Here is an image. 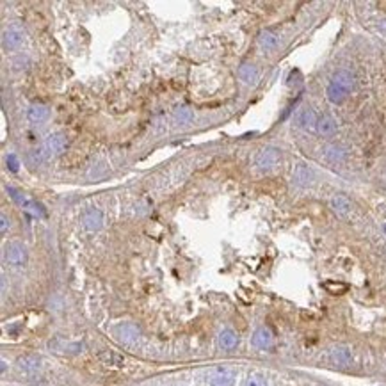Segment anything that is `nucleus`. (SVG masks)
<instances>
[{
    "mask_svg": "<svg viewBox=\"0 0 386 386\" xmlns=\"http://www.w3.org/2000/svg\"><path fill=\"white\" fill-rule=\"evenodd\" d=\"M49 117V107L45 104H32L27 109V119L32 125H39Z\"/></svg>",
    "mask_w": 386,
    "mask_h": 386,
    "instance_id": "nucleus-7",
    "label": "nucleus"
},
{
    "mask_svg": "<svg viewBox=\"0 0 386 386\" xmlns=\"http://www.w3.org/2000/svg\"><path fill=\"white\" fill-rule=\"evenodd\" d=\"M18 165H20V162H18L16 155H14V153H11V155L7 157V167H9L13 173H16L18 171Z\"/></svg>",
    "mask_w": 386,
    "mask_h": 386,
    "instance_id": "nucleus-27",
    "label": "nucleus"
},
{
    "mask_svg": "<svg viewBox=\"0 0 386 386\" xmlns=\"http://www.w3.org/2000/svg\"><path fill=\"white\" fill-rule=\"evenodd\" d=\"M347 94H349V91L347 89H344L342 86H338V84H334V82H329V86H328V89H326V96H328V100L331 102V104H342V102L347 98Z\"/></svg>",
    "mask_w": 386,
    "mask_h": 386,
    "instance_id": "nucleus-14",
    "label": "nucleus"
},
{
    "mask_svg": "<svg viewBox=\"0 0 386 386\" xmlns=\"http://www.w3.org/2000/svg\"><path fill=\"white\" fill-rule=\"evenodd\" d=\"M279 159H281V153H279V150L276 148H263L262 152H258V155H256L255 159V164L258 169H262V171H269V169H273L278 165Z\"/></svg>",
    "mask_w": 386,
    "mask_h": 386,
    "instance_id": "nucleus-2",
    "label": "nucleus"
},
{
    "mask_svg": "<svg viewBox=\"0 0 386 386\" xmlns=\"http://www.w3.org/2000/svg\"><path fill=\"white\" fill-rule=\"evenodd\" d=\"M16 365L21 372L29 374V376H34L41 369V361H39L38 356H21V358H18Z\"/></svg>",
    "mask_w": 386,
    "mask_h": 386,
    "instance_id": "nucleus-6",
    "label": "nucleus"
},
{
    "mask_svg": "<svg viewBox=\"0 0 386 386\" xmlns=\"http://www.w3.org/2000/svg\"><path fill=\"white\" fill-rule=\"evenodd\" d=\"M253 345L258 349H269L273 345V333L267 328H260L253 334Z\"/></svg>",
    "mask_w": 386,
    "mask_h": 386,
    "instance_id": "nucleus-13",
    "label": "nucleus"
},
{
    "mask_svg": "<svg viewBox=\"0 0 386 386\" xmlns=\"http://www.w3.org/2000/svg\"><path fill=\"white\" fill-rule=\"evenodd\" d=\"M98 359H100L104 365L112 367V369H121V367L125 365V358L114 351H100L98 352Z\"/></svg>",
    "mask_w": 386,
    "mask_h": 386,
    "instance_id": "nucleus-12",
    "label": "nucleus"
},
{
    "mask_svg": "<svg viewBox=\"0 0 386 386\" xmlns=\"http://www.w3.org/2000/svg\"><path fill=\"white\" fill-rule=\"evenodd\" d=\"M331 82L338 84V86H342L344 89L351 91L352 86H354V77L351 75L349 71H345V69H340V71H336L333 75V79H331Z\"/></svg>",
    "mask_w": 386,
    "mask_h": 386,
    "instance_id": "nucleus-19",
    "label": "nucleus"
},
{
    "mask_svg": "<svg viewBox=\"0 0 386 386\" xmlns=\"http://www.w3.org/2000/svg\"><path fill=\"white\" fill-rule=\"evenodd\" d=\"M117 333H119L121 340H125V342H134V340H137V338H139V329L135 328V326H132V324L121 326V328L117 329Z\"/></svg>",
    "mask_w": 386,
    "mask_h": 386,
    "instance_id": "nucleus-23",
    "label": "nucleus"
},
{
    "mask_svg": "<svg viewBox=\"0 0 386 386\" xmlns=\"http://www.w3.org/2000/svg\"><path fill=\"white\" fill-rule=\"evenodd\" d=\"M68 148V139H66L64 134H52L46 139V150H49L50 155H62Z\"/></svg>",
    "mask_w": 386,
    "mask_h": 386,
    "instance_id": "nucleus-4",
    "label": "nucleus"
},
{
    "mask_svg": "<svg viewBox=\"0 0 386 386\" xmlns=\"http://www.w3.org/2000/svg\"><path fill=\"white\" fill-rule=\"evenodd\" d=\"M4 258H6V262L9 263V266L21 267L27 262V249H25V246L20 244V242H11V244L6 246Z\"/></svg>",
    "mask_w": 386,
    "mask_h": 386,
    "instance_id": "nucleus-1",
    "label": "nucleus"
},
{
    "mask_svg": "<svg viewBox=\"0 0 386 386\" xmlns=\"http://www.w3.org/2000/svg\"><path fill=\"white\" fill-rule=\"evenodd\" d=\"M0 223H2V224H0V231H2V233H6V231H7V226L11 224V221L7 219L6 214H2V215H0Z\"/></svg>",
    "mask_w": 386,
    "mask_h": 386,
    "instance_id": "nucleus-28",
    "label": "nucleus"
},
{
    "mask_svg": "<svg viewBox=\"0 0 386 386\" xmlns=\"http://www.w3.org/2000/svg\"><path fill=\"white\" fill-rule=\"evenodd\" d=\"M317 132L321 135H324V137L333 135L334 132H336V121L331 116H321L317 121Z\"/></svg>",
    "mask_w": 386,
    "mask_h": 386,
    "instance_id": "nucleus-17",
    "label": "nucleus"
},
{
    "mask_svg": "<svg viewBox=\"0 0 386 386\" xmlns=\"http://www.w3.org/2000/svg\"><path fill=\"white\" fill-rule=\"evenodd\" d=\"M313 171H311L308 165H304V164H297L296 165V169H294V173H292V180H294V183L296 185H299V187H306V185H310L311 182H313Z\"/></svg>",
    "mask_w": 386,
    "mask_h": 386,
    "instance_id": "nucleus-5",
    "label": "nucleus"
},
{
    "mask_svg": "<svg viewBox=\"0 0 386 386\" xmlns=\"http://www.w3.org/2000/svg\"><path fill=\"white\" fill-rule=\"evenodd\" d=\"M192 112H190L189 109L187 107H182V109H176V112H175V121L178 125H187V123H190L192 121Z\"/></svg>",
    "mask_w": 386,
    "mask_h": 386,
    "instance_id": "nucleus-24",
    "label": "nucleus"
},
{
    "mask_svg": "<svg viewBox=\"0 0 386 386\" xmlns=\"http://www.w3.org/2000/svg\"><path fill=\"white\" fill-rule=\"evenodd\" d=\"M384 230H386V226H384Z\"/></svg>",
    "mask_w": 386,
    "mask_h": 386,
    "instance_id": "nucleus-29",
    "label": "nucleus"
},
{
    "mask_svg": "<svg viewBox=\"0 0 386 386\" xmlns=\"http://www.w3.org/2000/svg\"><path fill=\"white\" fill-rule=\"evenodd\" d=\"M331 359H333V363H336V365H340V367L351 365V361H352L351 349L345 347V345H338V347H334L333 351H331Z\"/></svg>",
    "mask_w": 386,
    "mask_h": 386,
    "instance_id": "nucleus-11",
    "label": "nucleus"
},
{
    "mask_svg": "<svg viewBox=\"0 0 386 386\" xmlns=\"http://www.w3.org/2000/svg\"><path fill=\"white\" fill-rule=\"evenodd\" d=\"M238 77H240L242 82L248 84V86H255L260 79V73H258V69H256L255 64L246 62V64H242L240 68H238Z\"/></svg>",
    "mask_w": 386,
    "mask_h": 386,
    "instance_id": "nucleus-8",
    "label": "nucleus"
},
{
    "mask_svg": "<svg viewBox=\"0 0 386 386\" xmlns=\"http://www.w3.org/2000/svg\"><path fill=\"white\" fill-rule=\"evenodd\" d=\"M317 114H315L313 109L306 107L303 109L299 112V116H297V125H299L301 128H304V130H311V128H317Z\"/></svg>",
    "mask_w": 386,
    "mask_h": 386,
    "instance_id": "nucleus-9",
    "label": "nucleus"
},
{
    "mask_svg": "<svg viewBox=\"0 0 386 386\" xmlns=\"http://www.w3.org/2000/svg\"><path fill=\"white\" fill-rule=\"evenodd\" d=\"M21 41H23V36H21V32H18V31H6V32H4L2 46L6 50L18 49V46L21 45Z\"/></svg>",
    "mask_w": 386,
    "mask_h": 386,
    "instance_id": "nucleus-15",
    "label": "nucleus"
},
{
    "mask_svg": "<svg viewBox=\"0 0 386 386\" xmlns=\"http://www.w3.org/2000/svg\"><path fill=\"white\" fill-rule=\"evenodd\" d=\"M331 208L334 210V214L347 215L351 212V201L345 196H342V194H336V196L331 198Z\"/></svg>",
    "mask_w": 386,
    "mask_h": 386,
    "instance_id": "nucleus-16",
    "label": "nucleus"
},
{
    "mask_svg": "<svg viewBox=\"0 0 386 386\" xmlns=\"http://www.w3.org/2000/svg\"><path fill=\"white\" fill-rule=\"evenodd\" d=\"M7 192L11 194V198H13L16 203H20L21 207L25 208L27 212H31L32 215H36V218H43L45 215V210H43V207L39 203H36V201L29 200L27 196H23L21 192H18V190H14L13 187H7Z\"/></svg>",
    "mask_w": 386,
    "mask_h": 386,
    "instance_id": "nucleus-3",
    "label": "nucleus"
},
{
    "mask_svg": "<svg viewBox=\"0 0 386 386\" xmlns=\"http://www.w3.org/2000/svg\"><path fill=\"white\" fill-rule=\"evenodd\" d=\"M246 386H266V381L260 376H249L246 381Z\"/></svg>",
    "mask_w": 386,
    "mask_h": 386,
    "instance_id": "nucleus-26",
    "label": "nucleus"
},
{
    "mask_svg": "<svg viewBox=\"0 0 386 386\" xmlns=\"http://www.w3.org/2000/svg\"><path fill=\"white\" fill-rule=\"evenodd\" d=\"M102 223H104V214H102V210H98V208H94V210H89L82 218V226L86 228L87 231L98 230V228L102 226Z\"/></svg>",
    "mask_w": 386,
    "mask_h": 386,
    "instance_id": "nucleus-10",
    "label": "nucleus"
},
{
    "mask_svg": "<svg viewBox=\"0 0 386 386\" xmlns=\"http://www.w3.org/2000/svg\"><path fill=\"white\" fill-rule=\"evenodd\" d=\"M233 381H235L233 372H230V370H218V372L212 376L210 384L212 386H231Z\"/></svg>",
    "mask_w": 386,
    "mask_h": 386,
    "instance_id": "nucleus-20",
    "label": "nucleus"
},
{
    "mask_svg": "<svg viewBox=\"0 0 386 386\" xmlns=\"http://www.w3.org/2000/svg\"><path fill=\"white\" fill-rule=\"evenodd\" d=\"M237 344H238V336L231 329H224L223 333L219 334V345L224 351H231V349L237 347Z\"/></svg>",
    "mask_w": 386,
    "mask_h": 386,
    "instance_id": "nucleus-18",
    "label": "nucleus"
},
{
    "mask_svg": "<svg viewBox=\"0 0 386 386\" xmlns=\"http://www.w3.org/2000/svg\"><path fill=\"white\" fill-rule=\"evenodd\" d=\"M258 43L263 46L266 50H273L276 45H278V38H276L274 32L271 31H262L258 34Z\"/></svg>",
    "mask_w": 386,
    "mask_h": 386,
    "instance_id": "nucleus-22",
    "label": "nucleus"
},
{
    "mask_svg": "<svg viewBox=\"0 0 386 386\" xmlns=\"http://www.w3.org/2000/svg\"><path fill=\"white\" fill-rule=\"evenodd\" d=\"M324 157L329 160V162H340V160L345 159V150L342 146L331 144L324 150Z\"/></svg>",
    "mask_w": 386,
    "mask_h": 386,
    "instance_id": "nucleus-21",
    "label": "nucleus"
},
{
    "mask_svg": "<svg viewBox=\"0 0 386 386\" xmlns=\"http://www.w3.org/2000/svg\"><path fill=\"white\" fill-rule=\"evenodd\" d=\"M29 162L34 164V165H39L45 162V150L43 148H32L31 152H29Z\"/></svg>",
    "mask_w": 386,
    "mask_h": 386,
    "instance_id": "nucleus-25",
    "label": "nucleus"
}]
</instances>
